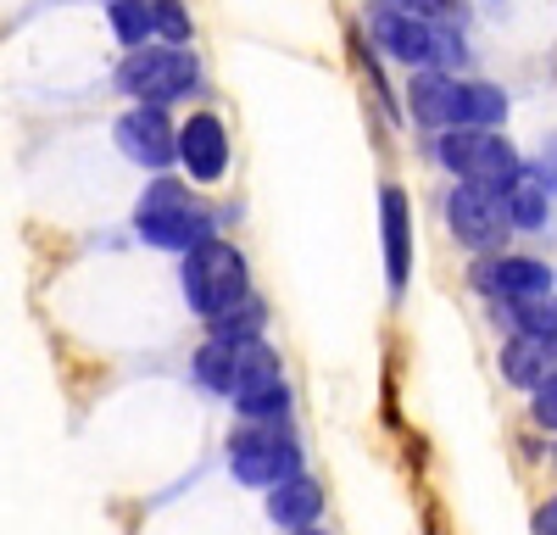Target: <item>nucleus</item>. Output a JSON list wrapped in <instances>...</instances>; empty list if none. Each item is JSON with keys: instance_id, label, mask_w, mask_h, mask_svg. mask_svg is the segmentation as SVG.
Listing matches in <instances>:
<instances>
[{"instance_id": "f257e3e1", "label": "nucleus", "mask_w": 557, "mask_h": 535, "mask_svg": "<svg viewBox=\"0 0 557 535\" xmlns=\"http://www.w3.org/2000/svg\"><path fill=\"white\" fill-rule=\"evenodd\" d=\"M134 229H139V240H151V246H168V251H201V246H212L218 235H212V223L196 212V201H190V185H178V178H157V185L139 196V207H134Z\"/></svg>"}, {"instance_id": "f03ea898", "label": "nucleus", "mask_w": 557, "mask_h": 535, "mask_svg": "<svg viewBox=\"0 0 557 535\" xmlns=\"http://www.w3.org/2000/svg\"><path fill=\"white\" fill-rule=\"evenodd\" d=\"M435 157L480 190H513L524 178V157L513 151L507 134H485V128H446L435 140Z\"/></svg>"}, {"instance_id": "7ed1b4c3", "label": "nucleus", "mask_w": 557, "mask_h": 535, "mask_svg": "<svg viewBox=\"0 0 557 535\" xmlns=\"http://www.w3.org/2000/svg\"><path fill=\"white\" fill-rule=\"evenodd\" d=\"M251 296L246 285V257L228 246V240H212L201 251L184 257V301H190L201 319H223V312H235L240 301Z\"/></svg>"}, {"instance_id": "20e7f679", "label": "nucleus", "mask_w": 557, "mask_h": 535, "mask_svg": "<svg viewBox=\"0 0 557 535\" xmlns=\"http://www.w3.org/2000/svg\"><path fill=\"white\" fill-rule=\"evenodd\" d=\"M196 380L240 401L262 385H278V351L268 340H207L196 351Z\"/></svg>"}, {"instance_id": "39448f33", "label": "nucleus", "mask_w": 557, "mask_h": 535, "mask_svg": "<svg viewBox=\"0 0 557 535\" xmlns=\"http://www.w3.org/2000/svg\"><path fill=\"white\" fill-rule=\"evenodd\" d=\"M228 469H235L240 485L278 490L285 480L301 474V446L278 424H240L235 435H228Z\"/></svg>"}, {"instance_id": "423d86ee", "label": "nucleus", "mask_w": 557, "mask_h": 535, "mask_svg": "<svg viewBox=\"0 0 557 535\" xmlns=\"http://www.w3.org/2000/svg\"><path fill=\"white\" fill-rule=\"evenodd\" d=\"M196 84V57L178 51V45H146V51L123 57L117 67V89L134 96L139 107H168L178 96H190Z\"/></svg>"}, {"instance_id": "0eeeda50", "label": "nucleus", "mask_w": 557, "mask_h": 535, "mask_svg": "<svg viewBox=\"0 0 557 535\" xmlns=\"http://www.w3.org/2000/svg\"><path fill=\"white\" fill-rule=\"evenodd\" d=\"M374 34H380V45L396 57V62H407V67H424V73H435V62H462V39L451 34V28H441V23H424L412 7H374Z\"/></svg>"}, {"instance_id": "6e6552de", "label": "nucleus", "mask_w": 557, "mask_h": 535, "mask_svg": "<svg viewBox=\"0 0 557 535\" xmlns=\"http://www.w3.org/2000/svg\"><path fill=\"white\" fill-rule=\"evenodd\" d=\"M446 223L469 251H496L507 240V229H513L502 190H480V185H457L446 196Z\"/></svg>"}, {"instance_id": "1a4fd4ad", "label": "nucleus", "mask_w": 557, "mask_h": 535, "mask_svg": "<svg viewBox=\"0 0 557 535\" xmlns=\"http://www.w3.org/2000/svg\"><path fill=\"white\" fill-rule=\"evenodd\" d=\"M117 146H123L128 162L162 173L178 157V128L168 123V107H134V112H123L117 117Z\"/></svg>"}, {"instance_id": "9d476101", "label": "nucleus", "mask_w": 557, "mask_h": 535, "mask_svg": "<svg viewBox=\"0 0 557 535\" xmlns=\"http://www.w3.org/2000/svg\"><path fill=\"white\" fill-rule=\"evenodd\" d=\"M474 290H485L491 301H535L552 296V268L535 257H480Z\"/></svg>"}, {"instance_id": "9b49d317", "label": "nucleus", "mask_w": 557, "mask_h": 535, "mask_svg": "<svg viewBox=\"0 0 557 535\" xmlns=\"http://www.w3.org/2000/svg\"><path fill=\"white\" fill-rule=\"evenodd\" d=\"M178 162L190 167L196 185H218V178L228 173V134L212 112H196L178 128Z\"/></svg>"}, {"instance_id": "f8f14e48", "label": "nucleus", "mask_w": 557, "mask_h": 535, "mask_svg": "<svg viewBox=\"0 0 557 535\" xmlns=\"http://www.w3.org/2000/svg\"><path fill=\"white\" fill-rule=\"evenodd\" d=\"M502 380L519 385V390H546L557 380V340L546 335H513L502 346Z\"/></svg>"}, {"instance_id": "ddd939ff", "label": "nucleus", "mask_w": 557, "mask_h": 535, "mask_svg": "<svg viewBox=\"0 0 557 535\" xmlns=\"http://www.w3.org/2000/svg\"><path fill=\"white\" fill-rule=\"evenodd\" d=\"M380 217H385V274H391V290L401 296L412 279V217H407V196L396 185H385Z\"/></svg>"}, {"instance_id": "4468645a", "label": "nucleus", "mask_w": 557, "mask_h": 535, "mask_svg": "<svg viewBox=\"0 0 557 535\" xmlns=\"http://www.w3.org/2000/svg\"><path fill=\"white\" fill-rule=\"evenodd\" d=\"M318 513H323V485H318L312 474H296V480H285L278 490H268V519H273L278 530L301 535V530L318 524Z\"/></svg>"}, {"instance_id": "2eb2a0df", "label": "nucleus", "mask_w": 557, "mask_h": 535, "mask_svg": "<svg viewBox=\"0 0 557 535\" xmlns=\"http://www.w3.org/2000/svg\"><path fill=\"white\" fill-rule=\"evenodd\" d=\"M407 101H412V117L430 123V128H451V112H457V78H446L441 67L435 73H418L407 84Z\"/></svg>"}, {"instance_id": "dca6fc26", "label": "nucleus", "mask_w": 557, "mask_h": 535, "mask_svg": "<svg viewBox=\"0 0 557 535\" xmlns=\"http://www.w3.org/2000/svg\"><path fill=\"white\" fill-rule=\"evenodd\" d=\"M502 117H507V96H502L496 84H457L451 128H485V134H496Z\"/></svg>"}, {"instance_id": "f3484780", "label": "nucleus", "mask_w": 557, "mask_h": 535, "mask_svg": "<svg viewBox=\"0 0 557 535\" xmlns=\"http://www.w3.org/2000/svg\"><path fill=\"white\" fill-rule=\"evenodd\" d=\"M507 312V324L519 335H546L557 340V296H535V301H496V319Z\"/></svg>"}, {"instance_id": "a211bd4d", "label": "nucleus", "mask_w": 557, "mask_h": 535, "mask_svg": "<svg viewBox=\"0 0 557 535\" xmlns=\"http://www.w3.org/2000/svg\"><path fill=\"white\" fill-rule=\"evenodd\" d=\"M262 324H268V307L262 296H246L235 312L212 319V340H262Z\"/></svg>"}, {"instance_id": "6ab92c4d", "label": "nucleus", "mask_w": 557, "mask_h": 535, "mask_svg": "<svg viewBox=\"0 0 557 535\" xmlns=\"http://www.w3.org/2000/svg\"><path fill=\"white\" fill-rule=\"evenodd\" d=\"M507 201V217H513V229H541L546 223V185H535V178L524 173L513 190H502Z\"/></svg>"}, {"instance_id": "aec40b11", "label": "nucleus", "mask_w": 557, "mask_h": 535, "mask_svg": "<svg viewBox=\"0 0 557 535\" xmlns=\"http://www.w3.org/2000/svg\"><path fill=\"white\" fill-rule=\"evenodd\" d=\"M235 408H240L246 424H285V413H290V385H285V380H278V385H262V390L240 396Z\"/></svg>"}, {"instance_id": "412c9836", "label": "nucleus", "mask_w": 557, "mask_h": 535, "mask_svg": "<svg viewBox=\"0 0 557 535\" xmlns=\"http://www.w3.org/2000/svg\"><path fill=\"white\" fill-rule=\"evenodd\" d=\"M107 17H112L117 39H123V45H134V51H146V39L157 34V23H151V7H134V0H112V7H107Z\"/></svg>"}, {"instance_id": "4be33fe9", "label": "nucleus", "mask_w": 557, "mask_h": 535, "mask_svg": "<svg viewBox=\"0 0 557 535\" xmlns=\"http://www.w3.org/2000/svg\"><path fill=\"white\" fill-rule=\"evenodd\" d=\"M151 23L168 45H178L184 51V39H190V17H184V7H173V0H162V7H151Z\"/></svg>"}, {"instance_id": "5701e85b", "label": "nucleus", "mask_w": 557, "mask_h": 535, "mask_svg": "<svg viewBox=\"0 0 557 535\" xmlns=\"http://www.w3.org/2000/svg\"><path fill=\"white\" fill-rule=\"evenodd\" d=\"M530 413H535V424H541V430H552V435H557V380H552L546 390H535Z\"/></svg>"}, {"instance_id": "b1692460", "label": "nucleus", "mask_w": 557, "mask_h": 535, "mask_svg": "<svg viewBox=\"0 0 557 535\" xmlns=\"http://www.w3.org/2000/svg\"><path fill=\"white\" fill-rule=\"evenodd\" d=\"M535 535H557V513H552V508L535 513Z\"/></svg>"}, {"instance_id": "393cba45", "label": "nucleus", "mask_w": 557, "mask_h": 535, "mask_svg": "<svg viewBox=\"0 0 557 535\" xmlns=\"http://www.w3.org/2000/svg\"><path fill=\"white\" fill-rule=\"evenodd\" d=\"M546 508H552V513H557V497H552V502H546Z\"/></svg>"}, {"instance_id": "a878e982", "label": "nucleus", "mask_w": 557, "mask_h": 535, "mask_svg": "<svg viewBox=\"0 0 557 535\" xmlns=\"http://www.w3.org/2000/svg\"><path fill=\"white\" fill-rule=\"evenodd\" d=\"M301 535H318V530H301Z\"/></svg>"}]
</instances>
